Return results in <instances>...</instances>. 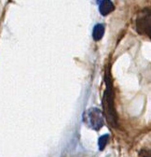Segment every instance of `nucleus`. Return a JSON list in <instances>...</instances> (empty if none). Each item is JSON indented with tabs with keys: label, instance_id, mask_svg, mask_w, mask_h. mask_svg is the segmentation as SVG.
I'll return each instance as SVG.
<instances>
[{
	"label": "nucleus",
	"instance_id": "1",
	"mask_svg": "<svg viewBox=\"0 0 151 157\" xmlns=\"http://www.w3.org/2000/svg\"><path fill=\"white\" fill-rule=\"evenodd\" d=\"M105 82H106V89L104 93L103 96V108L104 112L106 117L108 123L112 126L118 125V115L115 109V101H114V92H113L111 80L106 74L105 76Z\"/></svg>",
	"mask_w": 151,
	"mask_h": 157
},
{
	"label": "nucleus",
	"instance_id": "2",
	"mask_svg": "<svg viewBox=\"0 0 151 157\" xmlns=\"http://www.w3.org/2000/svg\"><path fill=\"white\" fill-rule=\"evenodd\" d=\"M83 120L88 126L94 130H100L104 125V117L102 110L97 108L89 109L83 115Z\"/></svg>",
	"mask_w": 151,
	"mask_h": 157
},
{
	"label": "nucleus",
	"instance_id": "3",
	"mask_svg": "<svg viewBox=\"0 0 151 157\" xmlns=\"http://www.w3.org/2000/svg\"><path fill=\"white\" fill-rule=\"evenodd\" d=\"M136 30L141 35L150 36V11L145 10L140 12L136 20Z\"/></svg>",
	"mask_w": 151,
	"mask_h": 157
},
{
	"label": "nucleus",
	"instance_id": "4",
	"mask_svg": "<svg viewBox=\"0 0 151 157\" xmlns=\"http://www.w3.org/2000/svg\"><path fill=\"white\" fill-rule=\"evenodd\" d=\"M99 4H100L99 10L103 16H106L112 11L115 10V6L111 0H102Z\"/></svg>",
	"mask_w": 151,
	"mask_h": 157
},
{
	"label": "nucleus",
	"instance_id": "5",
	"mask_svg": "<svg viewBox=\"0 0 151 157\" xmlns=\"http://www.w3.org/2000/svg\"><path fill=\"white\" fill-rule=\"evenodd\" d=\"M105 34V25L102 24H98L93 27L92 30V37L95 41H99L103 38Z\"/></svg>",
	"mask_w": 151,
	"mask_h": 157
},
{
	"label": "nucleus",
	"instance_id": "6",
	"mask_svg": "<svg viewBox=\"0 0 151 157\" xmlns=\"http://www.w3.org/2000/svg\"><path fill=\"white\" fill-rule=\"evenodd\" d=\"M108 140H109V135H107V134H105V135H104V136H102L100 137L99 141H98V145H99V150L100 151H103L105 148Z\"/></svg>",
	"mask_w": 151,
	"mask_h": 157
},
{
	"label": "nucleus",
	"instance_id": "7",
	"mask_svg": "<svg viewBox=\"0 0 151 157\" xmlns=\"http://www.w3.org/2000/svg\"><path fill=\"white\" fill-rule=\"evenodd\" d=\"M101 1H102V0H96V2H97V3H100Z\"/></svg>",
	"mask_w": 151,
	"mask_h": 157
}]
</instances>
